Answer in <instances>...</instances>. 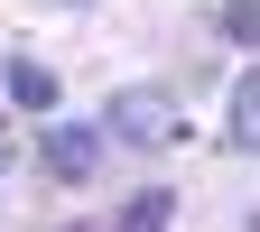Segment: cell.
<instances>
[{
  "instance_id": "obj_1",
  "label": "cell",
  "mask_w": 260,
  "mask_h": 232,
  "mask_svg": "<svg viewBox=\"0 0 260 232\" xmlns=\"http://www.w3.org/2000/svg\"><path fill=\"white\" fill-rule=\"evenodd\" d=\"M103 140L168 149V140H186V112H177V93H158V84H121V93H112V112H103Z\"/></svg>"
},
{
  "instance_id": "obj_2",
  "label": "cell",
  "mask_w": 260,
  "mask_h": 232,
  "mask_svg": "<svg viewBox=\"0 0 260 232\" xmlns=\"http://www.w3.org/2000/svg\"><path fill=\"white\" fill-rule=\"evenodd\" d=\"M93 168H103V130L56 121V130H47V177H56V186H84Z\"/></svg>"
},
{
  "instance_id": "obj_3",
  "label": "cell",
  "mask_w": 260,
  "mask_h": 232,
  "mask_svg": "<svg viewBox=\"0 0 260 232\" xmlns=\"http://www.w3.org/2000/svg\"><path fill=\"white\" fill-rule=\"evenodd\" d=\"M251 130H260V84L242 75V84H233V112H223V149H242V158H251V149H260Z\"/></svg>"
},
{
  "instance_id": "obj_4",
  "label": "cell",
  "mask_w": 260,
  "mask_h": 232,
  "mask_svg": "<svg viewBox=\"0 0 260 232\" xmlns=\"http://www.w3.org/2000/svg\"><path fill=\"white\" fill-rule=\"evenodd\" d=\"M168 223H177V195H168V186H149V195H130V205H121L112 232H168Z\"/></svg>"
},
{
  "instance_id": "obj_5",
  "label": "cell",
  "mask_w": 260,
  "mask_h": 232,
  "mask_svg": "<svg viewBox=\"0 0 260 232\" xmlns=\"http://www.w3.org/2000/svg\"><path fill=\"white\" fill-rule=\"evenodd\" d=\"M10 103L19 112H56V75L47 65H10Z\"/></svg>"
}]
</instances>
